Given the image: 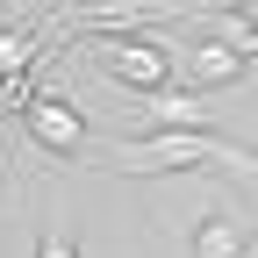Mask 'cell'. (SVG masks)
<instances>
[{"label":"cell","instance_id":"obj_3","mask_svg":"<svg viewBox=\"0 0 258 258\" xmlns=\"http://www.w3.org/2000/svg\"><path fill=\"white\" fill-rule=\"evenodd\" d=\"M15 122H22L43 151H57V158H79V151H86V115H79L72 101H57V93H43V86L29 93V108H22Z\"/></svg>","mask_w":258,"mask_h":258},{"label":"cell","instance_id":"obj_11","mask_svg":"<svg viewBox=\"0 0 258 258\" xmlns=\"http://www.w3.org/2000/svg\"><path fill=\"white\" fill-rule=\"evenodd\" d=\"M244 258H258V251H244Z\"/></svg>","mask_w":258,"mask_h":258},{"label":"cell","instance_id":"obj_6","mask_svg":"<svg viewBox=\"0 0 258 258\" xmlns=\"http://www.w3.org/2000/svg\"><path fill=\"white\" fill-rule=\"evenodd\" d=\"M201 29H208L215 43H230L237 57H258V15H251V8H208Z\"/></svg>","mask_w":258,"mask_h":258},{"label":"cell","instance_id":"obj_1","mask_svg":"<svg viewBox=\"0 0 258 258\" xmlns=\"http://www.w3.org/2000/svg\"><path fill=\"white\" fill-rule=\"evenodd\" d=\"M194 165L251 172L258 158L244 144H222L215 129H144V137H122L115 144V172H194Z\"/></svg>","mask_w":258,"mask_h":258},{"label":"cell","instance_id":"obj_8","mask_svg":"<svg viewBox=\"0 0 258 258\" xmlns=\"http://www.w3.org/2000/svg\"><path fill=\"white\" fill-rule=\"evenodd\" d=\"M29 93H36V72H0V108H8V115L29 108Z\"/></svg>","mask_w":258,"mask_h":258},{"label":"cell","instance_id":"obj_5","mask_svg":"<svg viewBox=\"0 0 258 258\" xmlns=\"http://www.w3.org/2000/svg\"><path fill=\"white\" fill-rule=\"evenodd\" d=\"M251 251V237H244V222L237 215H201V222H194V258H244Z\"/></svg>","mask_w":258,"mask_h":258},{"label":"cell","instance_id":"obj_4","mask_svg":"<svg viewBox=\"0 0 258 258\" xmlns=\"http://www.w3.org/2000/svg\"><path fill=\"white\" fill-rule=\"evenodd\" d=\"M251 72V57H237L230 43H215V36H194L186 57H172V79H186L194 93H215V86H237Z\"/></svg>","mask_w":258,"mask_h":258},{"label":"cell","instance_id":"obj_2","mask_svg":"<svg viewBox=\"0 0 258 258\" xmlns=\"http://www.w3.org/2000/svg\"><path fill=\"white\" fill-rule=\"evenodd\" d=\"M93 57H101V72L137 101V93H158V86H172V50L144 36V29H122V36H93Z\"/></svg>","mask_w":258,"mask_h":258},{"label":"cell","instance_id":"obj_10","mask_svg":"<svg viewBox=\"0 0 258 258\" xmlns=\"http://www.w3.org/2000/svg\"><path fill=\"white\" fill-rule=\"evenodd\" d=\"M201 8H251V0H201Z\"/></svg>","mask_w":258,"mask_h":258},{"label":"cell","instance_id":"obj_9","mask_svg":"<svg viewBox=\"0 0 258 258\" xmlns=\"http://www.w3.org/2000/svg\"><path fill=\"white\" fill-rule=\"evenodd\" d=\"M36 258H79V244L64 230H50V237H36Z\"/></svg>","mask_w":258,"mask_h":258},{"label":"cell","instance_id":"obj_7","mask_svg":"<svg viewBox=\"0 0 258 258\" xmlns=\"http://www.w3.org/2000/svg\"><path fill=\"white\" fill-rule=\"evenodd\" d=\"M29 57H36V22L29 29H0V72H29Z\"/></svg>","mask_w":258,"mask_h":258}]
</instances>
